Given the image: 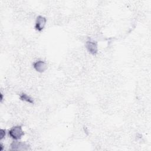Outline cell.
Segmentation results:
<instances>
[{
  "instance_id": "cell-8",
  "label": "cell",
  "mask_w": 151,
  "mask_h": 151,
  "mask_svg": "<svg viewBox=\"0 0 151 151\" xmlns=\"http://www.w3.org/2000/svg\"><path fill=\"white\" fill-rule=\"evenodd\" d=\"M4 148V145H2V143H1V144H0V150H1V151L3 150Z\"/></svg>"
},
{
  "instance_id": "cell-3",
  "label": "cell",
  "mask_w": 151,
  "mask_h": 151,
  "mask_svg": "<svg viewBox=\"0 0 151 151\" xmlns=\"http://www.w3.org/2000/svg\"><path fill=\"white\" fill-rule=\"evenodd\" d=\"M47 23V19L42 15H38L35 22V29L38 31H41L45 28Z\"/></svg>"
},
{
  "instance_id": "cell-2",
  "label": "cell",
  "mask_w": 151,
  "mask_h": 151,
  "mask_svg": "<svg viewBox=\"0 0 151 151\" xmlns=\"http://www.w3.org/2000/svg\"><path fill=\"white\" fill-rule=\"evenodd\" d=\"M11 149L12 150H28L30 149V146L28 143L24 142H19L14 140L10 144Z\"/></svg>"
},
{
  "instance_id": "cell-4",
  "label": "cell",
  "mask_w": 151,
  "mask_h": 151,
  "mask_svg": "<svg viewBox=\"0 0 151 151\" xmlns=\"http://www.w3.org/2000/svg\"><path fill=\"white\" fill-rule=\"evenodd\" d=\"M34 70L38 73H43L47 69V64L42 60H39L33 63Z\"/></svg>"
},
{
  "instance_id": "cell-7",
  "label": "cell",
  "mask_w": 151,
  "mask_h": 151,
  "mask_svg": "<svg viewBox=\"0 0 151 151\" xmlns=\"http://www.w3.org/2000/svg\"><path fill=\"white\" fill-rule=\"evenodd\" d=\"M6 130L4 129H1L0 130V140H2L6 136Z\"/></svg>"
},
{
  "instance_id": "cell-5",
  "label": "cell",
  "mask_w": 151,
  "mask_h": 151,
  "mask_svg": "<svg viewBox=\"0 0 151 151\" xmlns=\"http://www.w3.org/2000/svg\"><path fill=\"white\" fill-rule=\"evenodd\" d=\"M86 47L88 51L93 54V55H96L98 52V45L97 43L92 40H88L86 42Z\"/></svg>"
},
{
  "instance_id": "cell-1",
  "label": "cell",
  "mask_w": 151,
  "mask_h": 151,
  "mask_svg": "<svg viewBox=\"0 0 151 151\" xmlns=\"http://www.w3.org/2000/svg\"><path fill=\"white\" fill-rule=\"evenodd\" d=\"M8 135L12 139L18 140L24 135V132L21 126L17 125L12 127L9 130Z\"/></svg>"
},
{
  "instance_id": "cell-6",
  "label": "cell",
  "mask_w": 151,
  "mask_h": 151,
  "mask_svg": "<svg viewBox=\"0 0 151 151\" xmlns=\"http://www.w3.org/2000/svg\"><path fill=\"white\" fill-rule=\"evenodd\" d=\"M19 99L22 101H25L27 103H28L29 104H34V99L31 96H29V95H28L27 94H26L25 93H22L21 94H20Z\"/></svg>"
},
{
  "instance_id": "cell-9",
  "label": "cell",
  "mask_w": 151,
  "mask_h": 151,
  "mask_svg": "<svg viewBox=\"0 0 151 151\" xmlns=\"http://www.w3.org/2000/svg\"><path fill=\"white\" fill-rule=\"evenodd\" d=\"M0 99H1V101L2 102L3 100V94L2 93H1L0 94Z\"/></svg>"
}]
</instances>
